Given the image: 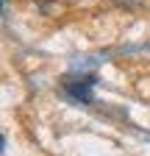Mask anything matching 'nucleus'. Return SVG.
<instances>
[{
    "mask_svg": "<svg viewBox=\"0 0 150 156\" xmlns=\"http://www.w3.org/2000/svg\"><path fill=\"white\" fill-rule=\"evenodd\" d=\"M92 87H95V81L92 78H86V81H70L67 84V95L75 98V101H81V103H92L95 101V92H92Z\"/></svg>",
    "mask_w": 150,
    "mask_h": 156,
    "instance_id": "nucleus-1",
    "label": "nucleus"
}]
</instances>
